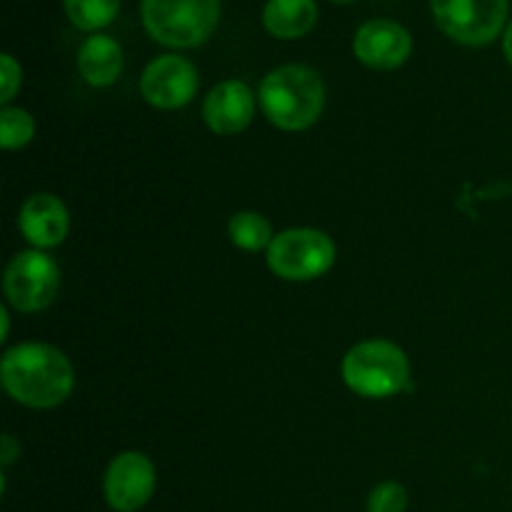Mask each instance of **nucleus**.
<instances>
[{
	"label": "nucleus",
	"instance_id": "12",
	"mask_svg": "<svg viewBox=\"0 0 512 512\" xmlns=\"http://www.w3.org/2000/svg\"><path fill=\"white\" fill-rule=\"evenodd\" d=\"M18 225L23 230L25 240L35 245L38 250L55 248L65 240L70 228L68 208L60 198L50 193H38L28 198L20 208Z\"/></svg>",
	"mask_w": 512,
	"mask_h": 512
},
{
	"label": "nucleus",
	"instance_id": "18",
	"mask_svg": "<svg viewBox=\"0 0 512 512\" xmlns=\"http://www.w3.org/2000/svg\"><path fill=\"white\" fill-rule=\"evenodd\" d=\"M408 510V493L400 483H380L378 488L370 493L368 512H405Z\"/></svg>",
	"mask_w": 512,
	"mask_h": 512
},
{
	"label": "nucleus",
	"instance_id": "4",
	"mask_svg": "<svg viewBox=\"0 0 512 512\" xmlns=\"http://www.w3.org/2000/svg\"><path fill=\"white\" fill-rule=\"evenodd\" d=\"M343 380L363 398H390L408 390L410 365L400 345L390 340H365L345 355Z\"/></svg>",
	"mask_w": 512,
	"mask_h": 512
},
{
	"label": "nucleus",
	"instance_id": "15",
	"mask_svg": "<svg viewBox=\"0 0 512 512\" xmlns=\"http://www.w3.org/2000/svg\"><path fill=\"white\" fill-rule=\"evenodd\" d=\"M228 230H230V240H233V245H238L240 250H250V253L270 248V243H273L275 238L268 220H265L260 213H253V210L235 213L233 218H230Z\"/></svg>",
	"mask_w": 512,
	"mask_h": 512
},
{
	"label": "nucleus",
	"instance_id": "23",
	"mask_svg": "<svg viewBox=\"0 0 512 512\" xmlns=\"http://www.w3.org/2000/svg\"><path fill=\"white\" fill-rule=\"evenodd\" d=\"M335 3H350V0H335Z\"/></svg>",
	"mask_w": 512,
	"mask_h": 512
},
{
	"label": "nucleus",
	"instance_id": "13",
	"mask_svg": "<svg viewBox=\"0 0 512 512\" xmlns=\"http://www.w3.org/2000/svg\"><path fill=\"white\" fill-rule=\"evenodd\" d=\"M78 70L93 88H108L123 70V50L110 35H90L78 53Z\"/></svg>",
	"mask_w": 512,
	"mask_h": 512
},
{
	"label": "nucleus",
	"instance_id": "20",
	"mask_svg": "<svg viewBox=\"0 0 512 512\" xmlns=\"http://www.w3.org/2000/svg\"><path fill=\"white\" fill-rule=\"evenodd\" d=\"M15 458H20L18 440H15L13 435H3V440H0V463L8 468Z\"/></svg>",
	"mask_w": 512,
	"mask_h": 512
},
{
	"label": "nucleus",
	"instance_id": "16",
	"mask_svg": "<svg viewBox=\"0 0 512 512\" xmlns=\"http://www.w3.org/2000/svg\"><path fill=\"white\" fill-rule=\"evenodd\" d=\"M70 23L80 30H100L115 20L120 0H63Z\"/></svg>",
	"mask_w": 512,
	"mask_h": 512
},
{
	"label": "nucleus",
	"instance_id": "7",
	"mask_svg": "<svg viewBox=\"0 0 512 512\" xmlns=\"http://www.w3.org/2000/svg\"><path fill=\"white\" fill-rule=\"evenodd\" d=\"M60 285V270L43 250L18 253L5 268L3 290L8 303L20 313H38L55 300Z\"/></svg>",
	"mask_w": 512,
	"mask_h": 512
},
{
	"label": "nucleus",
	"instance_id": "17",
	"mask_svg": "<svg viewBox=\"0 0 512 512\" xmlns=\"http://www.w3.org/2000/svg\"><path fill=\"white\" fill-rule=\"evenodd\" d=\"M35 120L28 110L8 108L0 110V145L5 150H18L33 140Z\"/></svg>",
	"mask_w": 512,
	"mask_h": 512
},
{
	"label": "nucleus",
	"instance_id": "3",
	"mask_svg": "<svg viewBox=\"0 0 512 512\" xmlns=\"http://www.w3.org/2000/svg\"><path fill=\"white\" fill-rule=\"evenodd\" d=\"M143 25L158 43L198 48L220 20V0H143Z\"/></svg>",
	"mask_w": 512,
	"mask_h": 512
},
{
	"label": "nucleus",
	"instance_id": "2",
	"mask_svg": "<svg viewBox=\"0 0 512 512\" xmlns=\"http://www.w3.org/2000/svg\"><path fill=\"white\" fill-rule=\"evenodd\" d=\"M260 108L280 130H305L325 108L323 78L308 65H280L260 83Z\"/></svg>",
	"mask_w": 512,
	"mask_h": 512
},
{
	"label": "nucleus",
	"instance_id": "5",
	"mask_svg": "<svg viewBox=\"0 0 512 512\" xmlns=\"http://www.w3.org/2000/svg\"><path fill=\"white\" fill-rule=\"evenodd\" d=\"M335 263V243L313 228H290L275 235L268 248V265L278 278L303 283L328 273Z\"/></svg>",
	"mask_w": 512,
	"mask_h": 512
},
{
	"label": "nucleus",
	"instance_id": "14",
	"mask_svg": "<svg viewBox=\"0 0 512 512\" xmlns=\"http://www.w3.org/2000/svg\"><path fill=\"white\" fill-rule=\"evenodd\" d=\"M315 23H318L315 0H268L263 8V25L275 38H303L315 28Z\"/></svg>",
	"mask_w": 512,
	"mask_h": 512
},
{
	"label": "nucleus",
	"instance_id": "11",
	"mask_svg": "<svg viewBox=\"0 0 512 512\" xmlns=\"http://www.w3.org/2000/svg\"><path fill=\"white\" fill-rule=\"evenodd\" d=\"M255 115V95L240 80H225L215 85L203 103V118L218 135L240 133Z\"/></svg>",
	"mask_w": 512,
	"mask_h": 512
},
{
	"label": "nucleus",
	"instance_id": "9",
	"mask_svg": "<svg viewBox=\"0 0 512 512\" xmlns=\"http://www.w3.org/2000/svg\"><path fill=\"white\" fill-rule=\"evenodd\" d=\"M103 490L115 512H138L153 498L155 465L143 453H120L105 473Z\"/></svg>",
	"mask_w": 512,
	"mask_h": 512
},
{
	"label": "nucleus",
	"instance_id": "21",
	"mask_svg": "<svg viewBox=\"0 0 512 512\" xmlns=\"http://www.w3.org/2000/svg\"><path fill=\"white\" fill-rule=\"evenodd\" d=\"M503 48H505V58H508V63L512 65V20H510V25H508V28H505Z\"/></svg>",
	"mask_w": 512,
	"mask_h": 512
},
{
	"label": "nucleus",
	"instance_id": "22",
	"mask_svg": "<svg viewBox=\"0 0 512 512\" xmlns=\"http://www.w3.org/2000/svg\"><path fill=\"white\" fill-rule=\"evenodd\" d=\"M0 320H3V340L8 338V310L0 308Z\"/></svg>",
	"mask_w": 512,
	"mask_h": 512
},
{
	"label": "nucleus",
	"instance_id": "19",
	"mask_svg": "<svg viewBox=\"0 0 512 512\" xmlns=\"http://www.w3.org/2000/svg\"><path fill=\"white\" fill-rule=\"evenodd\" d=\"M0 75H3V90H0V103H10L15 95V90L20 88V65L15 63L13 55H0Z\"/></svg>",
	"mask_w": 512,
	"mask_h": 512
},
{
	"label": "nucleus",
	"instance_id": "6",
	"mask_svg": "<svg viewBox=\"0 0 512 512\" xmlns=\"http://www.w3.org/2000/svg\"><path fill=\"white\" fill-rule=\"evenodd\" d=\"M435 23L463 45L493 43L505 28L508 0H430Z\"/></svg>",
	"mask_w": 512,
	"mask_h": 512
},
{
	"label": "nucleus",
	"instance_id": "1",
	"mask_svg": "<svg viewBox=\"0 0 512 512\" xmlns=\"http://www.w3.org/2000/svg\"><path fill=\"white\" fill-rule=\"evenodd\" d=\"M3 388L15 403L35 410L58 408L73 393V365L53 345L20 343L3 355Z\"/></svg>",
	"mask_w": 512,
	"mask_h": 512
},
{
	"label": "nucleus",
	"instance_id": "10",
	"mask_svg": "<svg viewBox=\"0 0 512 512\" xmlns=\"http://www.w3.org/2000/svg\"><path fill=\"white\" fill-rule=\"evenodd\" d=\"M355 58L373 70H395L410 58L413 38L395 20H368L358 28L353 40Z\"/></svg>",
	"mask_w": 512,
	"mask_h": 512
},
{
	"label": "nucleus",
	"instance_id": "8",
	"mask_svg": "<svg viewBox=\"0 0 512 512\" xmlns=\"http://www.w3.org/2000/svg\"><path fill=\"white\" fill-rule=\"evenodd\" d=\"M198 90V70L180 55H160L145 68L140 93L160 110L183 108Z\"/></svg>",
	"mask_w": 512,
	"mask_h": 512
}]
</instances>
